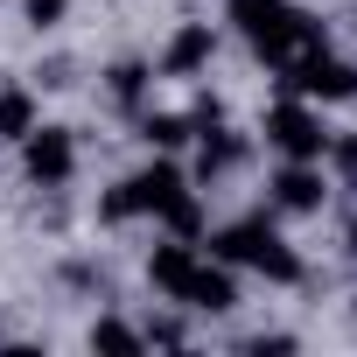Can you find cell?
<instances>
[{
  "label": "cell",
  "mask_w": 357,
  "mask_h": 357,
  "mask_svg": "<svg viewBox=\"0 0 357 357\" xmlns=\"http://www.w3.org/2000/svg\"><path fill=\"white\" fill-rule=\"evenodd\" d=\"M175 190H190V175L175 168L168 154H154L147 168H133V175H126V197H133V211H140V218H161V204H168Z\"/></svg>",
  "instance_id": "cell-8"
},
{
  "label": "cell",
  "mask_w": 357,
  "mask_h": 357,
  "mask_svg": "<svg viewBox=\"0 0 357 357\" xmlns=\"http://www.w3.org/2000/svg\"><path fill=\"white\" fill-rule=\"evenodd\" d=\"M329 168L322 161H280L273 175H266V211L273 218H315L322 204H329Z\"/></svg>",
  "instance_id": "cell-4"
},
{
  "label": "cell",
  "mask_w": 357,
  "mask_h": 357,
  "mask_svg": "<svg viewBox=\"0 0 357 357\" xmlns=\"http://www.w3.org/2000/svg\"><path fill=\"white\" fill-rule=\"evenodd\" d=\"M238 161H245V133H231V126H204L197 133V183H218Z\"/></svg>",
  "instance_id": "cell-10"
},
{
  "label": "cell",
  "mask_w": 357,
  "mask_h": 357,
  "mask_svg": "<svg viewBox=\"0 0 357 357\" xmlns=\"http://www.w3.org/2000/svg\"><path fill=\"white\" fill-rule=\"evenodd\" d=\"M36 119H43V112H36V91H29V84H0V140L15 147Z\"/></svg>",
  "instance_id": "cell-14"
},
{
  "label": "cell",
  "mask_w": 357,
  "mask_h": 357,
  "mask_svg": "<svg viewBox=\"0 0 357 357\" xmlns=\"http://www.w3.org/2000/svg\"><path fill=\"white\" fill-rule=\"evenodd\" d=\"M105 91H112V105H119V112H147V91H154V63H140V56H119V63L105 70Z\"/></svg>",
  "instance_id": "cell-11"
},
{
  "label": "cell",
  "mask_w": 357,
  "mask_h": 357,
  "mask_svg": "<svg viewBox=\"0 0 357 357\" xmlns=\"http://www.w3.org/2000/svg\"><path fill=\"white\" fill-rule=\"evenodd\" d=\"M197 259H204V245H190V238H161L154 252H147V280H154V294H183L190 287V273H197Z\"/></svg>",
  "instance_id": "cell-9"
},
{
  "label": "cell",
  "mask_w": 357,
  "mask_h": 357,
  "mask_svg": "<svg viewBox=\"0 0 357 357\" xmlns=\"http://www.w3.org/2000/svg\"><path fill=\"white\" fill-rule=\"evenodd\" d=\"M280 91H294L308 105H343V98H357V63H343L336 50H315L294 70H280Z\"/></svg>",
  "instance_id": "cell-5"
},
{
  "label": "cell",
  "mask_w": 357,
  "mask_h": 357,
  "mask_svg": "<svg viewBox=\"0 0 357 357\" xmlns=\"http://www.w3.org/2000/svg\"><path fill=\"white\" fill-rule=\"evenodd\" d=\"M211 56H218V29L211 22H183L168 36V50L154 56V77H197Z\"/></svg>",
  "instance_id": "cell-7"
},
{
  "label": "cell",
  "mask_w": 357,
  "mask_h": 357,
  "mask_svg": "<svg viewBox=\"0 0 357 357\" xmlns=\"http://www.w3.org/2000/svg\"><path fill=\"white\" fill-rule=\"evenodd\" d=\"M161 225H168V238H190V245H197V238L211 231V218H204V197H197V190H175V197L161 204Z\"/></svg>",
  "instance_id": "cell-13"
},
{
  "label": "cell",
  "mask_w": 357,
  "mask_h": 357,
  "mask_svg": "<svg viewBox=\"0 0 357 357\" xmlns=\"http://www.w3.org/2000/svg\"><path fill=\"white\" fill-rule=\"evenodd\" d=\"M15 147H22V175L36 190H70V175H77V133L70 126H43L36 119Z\"/></svg>",
  "instance_id": "cell-3"
},
{
  "label": "cell",
  "mask_w": 357,
  "mask_h": 357,
  "mask_svg": "<svg viewBox=\"0 0 357 357\" xmlns=\"http://www.w3.org/2000/svg\"><path fill=\"white\" fill-rule=\"evenodd\" d=\"M22 22H29L36 36H56V29L70 22V0H22Z\"/></svg>",
  "instance_id": "cell-18"
},
{
  "label": "cell",
  "mask_w": 357,
  "mask_h": 357,
  "mask_svg": "<svg viewBox=\"0 0 357 357\" xmlns=\"http://www.w3.org/2000/svg\"><path fill=\"white\" fill-rule=\"evenodd\" d=\"M91 350H147V336L133 322H119V315H98L91 322Z\"/></svg>",
  "instance_id": "cell-17"
},
{
  "label": "cell",
  "mask_w": 357,
  "mask_h": 357,
  "mask_svg": "<svg viewBox=\"0 0 357 357\" xmlns=\"http://www.w3.org/2000/svg\"><path fill=\"white\" fill-rule=\"evenodd\" d=\"M190 315H231L238 308V266H225V259H197V273H190V287L175 294Z\"/></svg>",
  "instance_id": "cell-6"
},
{
  "label": "cell",
  "mask_w": 357,
  "mask_h": 357,
  "mask_svg": "<svg viewBox=\"0 0 357 357\" xmlns=\"http://www.w3.org/2000/svg\"><path fill=\"white\" fill-rule=\"evenodd\" d=\"M259 133H266V147H273L280 161H322V147H329L322 105H308V98H294V91H287L280 105H266Z\"/></svg>",
  "instance_id": "cell-2"
},
{
  "label": "cell",
  "mask_w": 357,
  "mask_h": 357,
  "mask_svg": "<svg viewBox=\"0 0 357 357\" xmlns=\"http://www.w3.org/2000/svg\"><path fill=\"white\" fill-rule=\"evenodd\" d=\"M140 140L154 154H183L197 140V126H190V112H140Z\"/></svg>",
  "instance_id": "cell-12"
},
{
  "label": "cell",
  "mask_w": 357,
  "mask_h": 357,
  "mask_svg": "<svg viewBox=\"0 0 357 357\" xmlns=\"http://www.w3.org/2000/svg\"><path fill=\"white\" fill-rule=\"evenodd\" d=\"M211 259H225V266H252V273H266V280H280V287L301 280V252L280 238L273 211H252V218L211 231Z\"/></svg>",
  "instance_id": "cell-1"
},
{
  "label": "cell",
  "mask_w": 357,
  "mask_h": 357,
  "mask_svg": "<svg viewBox=\"0 0 357 357\" xmlns=\"http://www.w3.org/2000/svg\"><path fill=\"white\" fill-rule=\"evenodd\" d=\"M140 336L175 350V343H190V322H183V315H147V322H140Z\"/></svg>",
  "instance_id": "cell-19"
},
{
  "label": "cell",
  "mask_w": 357,
  "mask_h": 357,
  "mask_svg": "<svg viewBox=\"0 0 357 357\" xmlns=\"http://www.w3.org/2000/svg\"><path fill=\"white\" fill-rule=\"evenodd\" d=\"M322 168H329V183L357 190V133H329V147H322Z\"/></svg>",
  "instance_id": "cell-16"
},
{
  "label": "cell",
  "mask_w": 357,
  "mask_h": 357,
  "mask_svg": "<svg viewBox=\"0 0 357 357\" xmlns=\"http://www.w3.org/2000/svg\"><path fill=\"white\" fill-rule=\"evenodd\" d=\"M225 15H231L245 36H266V29L287 15V0H225Z\"/></svg>",
  "instance_id": "cell-15"
}]
</instances>
